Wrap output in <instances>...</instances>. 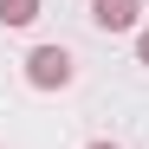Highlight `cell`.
<instances>
[{"mask_svg":"<svg viewBox=\"0 0 149 149\" xmlns=\"http://www.w3.org/2000/svg\"><path fill=\"white\" fill-rule=\"evenodd\" d=\"M84 149H117V143H84Z\"/></svg>","mask_w":149,"mask_h":149,"instance_id":"5b68a950","label":"cell"},{"mask_svg":"<svg viewBox=\"0 0 149 149\" xmlns=\"http://www.w3.org/2000/svg\"><path fill=\"white\" fill-rule=\"evenodd\" d=\"M39 7H45V0H0V26H33V19H39Z\"/></svg>","mask_w":149,"mask_h":149,"instance_id":"3957f363","label":"cell"},{"mask_svg":"<svg viewBox=\"0 0 149 149\" xmlns=\"http://www.w3.org/2000/svg\"><path fill=\"white\" fill-rule=\"evenodd\" d=\"M136 65H149V26L136 33Z\"/></svg>","mask_w":149,"mask_h":149,"instance_id":"277c9868","label":"cell"},{"mask_svg":"<svg viewBox=\"0 0 149 149\" xmlns=\"http://www.w3.org/2000/svg\"><path fill=\"white\" fill-rule=\"evenodd\" d=\"M71 78H78V58H71L65 45H33L26 52V84L33 91H65Z\"/></svg>","mask_w":149,"mask_h":149,"instance_id":"6da1fadb","label":"cell"},{"mask_svg":"<svg viewBox=\"0 0 149 149\" xmlns=\"http://www.w3.org/2000/svg\"><path fill=\"white\" fill-rule=\"evenodd\" d=\"M91 19L104 33H136V19H143V0H91Z\"/></svg>","mask_w":149,"mask_h":149,"instance_id":"7a4b0ae2","label":"cell"}]
</instances>
